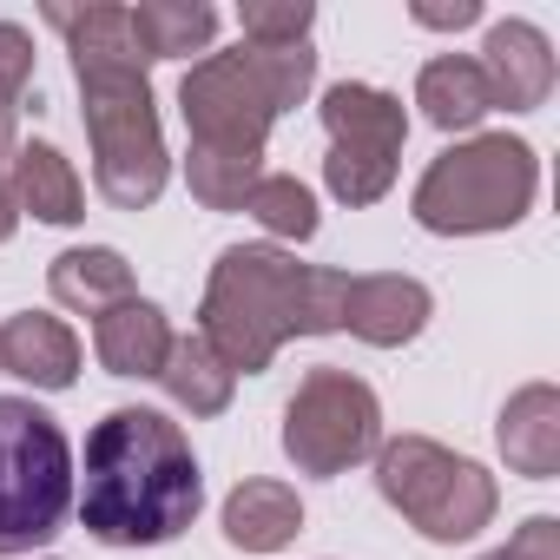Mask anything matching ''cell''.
Returning <instances> with one entry per match:
<instances>
[{"instance_id": "1", "label": "cell", "mask_w": 560, "mask_h": 560, "mask_svg": "<svg viewBox=\"0 0 560 560\" xmlns=\"http://www.w3.org/2000/svg\"><path fill=\"white\" fill-rule=\"evenodd\" d=\"M47 21L67 34L73 54V80L86 100V139H93V178L106 191V205L119 211H145L159 205L165 178H172V152H165V126L152 106V80H145V47L132 34L126 8H47Z\"/></svg>"}, {"instance_id": "2", "label": "cell", "mask_w": 560, "mask_h": 560, "mask_svg": "<svg viewBox=\"0 0 560 560\" xmlns=\"http://www.w3.org/2000/svg\"><path fill=\"white\" fill-rule=\"evenodd\" d=\"M73 508L106 547H165L205 508V475L191 435L165 409H113L86 435V468L73 475Z\"/></svg>"}, {"instance_id": "3", "label": "cell", "mask_w": 560, "mask_h": 560, "mask_svg": "<svg viewBox=\"0 0 560 560\" xmlns=\"http://www.w3.org/2000/svg\"><path fill=\"white\" fill-rule=\"evenodd\" d=\"M350 270L298 264L277 244H231L218 250L198 304V337L218 350L231 376H264L291 337L343 330Z\"/></svg>"}, {"instance_id": "4", "label": "cell", "mask_w": 560, "mask_h": 560, "mask_svg": "<svg viewBox=\"0 0 560 560\" xmlns=\"http://www.w3.org/2000/svg\"><path fill=\"white\" fill-rule=\"evenodd\" d=\"M317 86V54L311 40L298 47H231L205 54L178 80V113L191 132V152H224V159H264L270 126L291 106H304Z\"/></svg>"}, {"instance_id": "5", "label": "cell", "mask_w": 560, "mask_h": 560, "mask_svg": "<svg viewBox=\"0 0 560 560\" xmlns=\"http://www.w3.org/2000/svg\"><path fill=\"white\" fill-rule=\"evenodd\" d=\"M534 191H540L534 145L514 132H475V139H455L442 159H429L409 211L435 237H481V231L521 224L534 211Z\"/></svg>"}, {"instance_id": "6", "label": "cell", "mask_w": 560, "mask_h": 560, "mask_svg": "<svg viewBox=\"0 0 560 560\" xmlns=\"http://www.w3.org/2000/svg\"><path fill=\"white\" fill-rule=\"evenodd\" d=\"M73 514V442L27 402L0 396V560L47 547Z\"/></svg>"}, {"instance_id": "7", "label": "cell", "mask_w": 560, "mask_h": 560, "mask_svg": "<svg viewBox=\"0 0 560 560\" xmlns=\"http://www.w3.org/2000/svg\"><path fill=\"white\" fill-rule=\"evenodd\" d=\"M376 488H383V501H389L422 540H442V547L475 540V534L494 521V508H501L494 475H488L481 462H468V455L429 442V435H396V442H383V448H376Z\"/></svg>"}, {"instance_id": "8", "label": "cell", "mask_w": 560, "mask_h": 560, "mask_svg": "<svg viewBox=\"0 0 560 560\" xmlns=\"http://www.w3.org/2000/svg\"><path fill=\"white\" fill-rule=\"evenodd\" d=\"M376 448H383V402L363 376L324 363L284 402V455L298 462V475L330 481V475H350L357 462H370Z\"/></svg>"}, {"instance_id": "9", "label": "cell", "mask_w": 560, "mask_h": 560, "mask_svg": "<svg viewBox=\"0 0 560 560\" xmlns=\"http://www.w3.org/2000/svg\"><path fill=\"white\" fill-rule=\"evenodd\" d=\"M324 132H330V159H324V185L337 205H376L396 185V159L409 139V113L396 93L343 80L324 93Z\"/></svg>"}, {"instance_id": "10", "label": "cell", "mask_w": 560, "mask_h": 560, "mask_svg": "<svg viewBox=\"0 0 560 560\" xmlns=\"http://www.w3.org/2000/svg\"><path fill=\"white\" fill-rule=\"evenodd\" d=\"M475 67H481L488 100L501 113H534L553 93V47H547V34L534 21H494Z\"/></svg>"}, {"instance_id": "11", "label": "cell", "mask_w": 560, "mask_h": 560, "mask_svg": "<svg viewBox=\"0 0 560 560\" xmlns=\"http://www.w3.org/2000/svg\"><path fill=\"white\" fill-rule=\"evenodd\" d=\"M435 298L429 284H416V277L402 270H376V277H350V298H343V330L363 337L370 350H402L422 337Z\"/></svg>"}, {"instance_id": "12", "label": "cell", "mask_w": 560, "mask_h": 560, "mask_svg": "<svg viewBox=\"0 0 560 560\" xmlns=\"http://www.w3.org/2000/svg\"><path fill=\"white\" fill-rule=\"evenodd\" d=\"M0 370L34 383V389H73L80 376V337L47 317V311H21L0 324Z\"/></svg>"}, {"instance_id": "13", "label": "cell", "mask_w": 560, "mask_h": 560, "mask_svg": "<svg viewBox=\"0 0 560 560\" xmlns=\"http://www.w3.org/2000/svg\"><path fill=\"white\" fill-rule=\"evenodd\" d=\"M501 455L514 475L527 481H553L560 475V389L553 383H527L508 396L501 409V429H494Z\"/></svg>"}, {"instance_id": "14", "label": "cell", "mask_w": 560, "mask_h": 560, "mask_svg": "<svg viewBox=\"0 0 560 560\" xmlns=\"http://www.w3.org/2000/svg\"><path fill=\"white\" fill-rule=\"evenodd\" d=\"M165 350H172V324L159 304L145 298H126L119 311L93 317V357L106 363V376H126V383H145L165 370Z\"/></svg>"}, {"instance_id": "15", "label": "cell", "mask_w": 560, "mask_h": 560, "mask_svg": "<svg viewBox=\"0 0 560 560\" xmlns=\"http://www.w3.org/2000/svg\"><path fill=\"white\" fill-rule=\"evenodd\" d=\"M304 534V501L291 481H237L224 494V540L237 553H277Z\"/></svg>"}, {"instance_id": "16", "label": "cell", "mask_w": 560, "mask_h": 560, "mask_svg": "<svg viewBox=\"0 0 560 560\" xmlns=\"http://www.w3.org/2000/svg\"><path fill=\"white\" fill-rule=\"evenodd\" d=\"M47 291H54V304L80 311V317H106V311H119L126 298H139V291H132V264H126L113 244L60 250V257L47 264Z\"/></svg>"}, {"instance_id": "17", "label": "cell", "mask_w": 560, "mask_h": 560, "mask_svg": "<svg viewBox=\"0 0 560 560\" xmlns=\"http://www.w3.org/2000/svg\"><path fill=\"white\" fill-rule=\"evenodd\" d=\"M14 205L21 211H34L40 224H80L86 218V185H80V172H73V159L60 152V145H47V139H27V145H14Z\"/></svg>"}, {"instance_id": "18", "label": "cell", "mask_w": 560, "mask_h": 560, "mask_svg": "<svg viewBox=\"0 0 560 560\" xmlns=\"http://www.w3.org/2000/svg\"><path fill=\"white\" fill-rule=\"evenodd\" d=\"M416 106H422V119H429L435 132H475V126L494 113L488 80H481V67H475L468 54L429 60V67L416 73Z\"/></svg>"}, {"instance_id": "19", "label": "cell", "mask_w": 560, "mask_h": 560, "mask_svg": "<svg viewBox=\"0 0 560 560\" xmlns=\"http://www.w3.org/2000/svg\"><path fill=\"white\" fill-rule=\"evenodd\" d=\"M159 383H165V396H172L185 416H224V409H231V389H237V376L218 363V350H211L198 330H191V337H172Z\"/></svg>"}, {"instance_id": "20", "label": "cell", "mask_w": 560, "mask_h": 560, "mask_svg": "<svg viewBox=\"0 0 560 560\" xmlns=\"http://www.w3.org/2000/svg\"><path fill=\"white\" fill-rule=\"evenodd\" d=\"M132 14V34L145 47V60H185V54H205L211 34H218V14L205 0H139Z\"/></svg>"}, {"instance_id": "21", "label": "cell", "mask_w": 560, "mask_h": 560, "mask_svg": "<svg viewBox=\"0 0 560 560\" xmlns=\"http://www.w3.org/2000/svg\"><path fill=\"white\" fill-rule=\"evenodd\" d=\"M244 211H250L270 237H291V244L317 237V198H311V185L291 178V172H264V178L250 185Z\"/></svg>"}, {"instance_id": "22", "label": "cell", "mask_w": 560, "mask_h": 560, "mask_svg": "<svg viewBox=\"0 0 560 560\" xmlns=\"http://www.w3.org/2000/svg\"><path fill=\"white\" fill-rule=\"evenodd\" d=\"M311 21H317L311 0H244L237 8L244 47H298L311 34Z\"/></svg>"}, {"instance_id": "23", "label": "cell", "mask_w": 560, "mask_h": 560, "mask_svg": "<svg viewBox=\"0 0 560 560\" xmlns=\"http://www.w3.org/2000/svg\"><path fill=\"white\" fill-rule=\"evenodd\" d=\"M27 80H34V34L0 21V106H21Z\"/></svg>"}, {"instance_id": "24", "label": "cell", "mask_w": 560, "mask_h": 560, "mask_svg": "<svg viewBox=\"0 0 560 560\" xmlns=\"http://www.w3.org/2000/svg\"><path fill=\"white\" fill-rule=\"evenodd\" d=\"M481 560H560V521L553 514H534L508 534V547L481 553Z\"/></svg>"}, {"instance_id": "25", "label": "cell", "mask_w": 560, "mask_h": 560, "mask_svg": "<svg viewBox=\"0 0 560 560\" xmlns=\"http://www.w3.org/2000/svg\"><path fill=\"white\" fill-rule=\"evenodd\" d=\"M416 27H475L481 21V0H416Z\"/></svg>"}, {"instance_id": "26", "label": "cell", "mask_w": 560, "mask_h": 560, "mask_svg": "<svg viewBox=\"0 0 560 560\" xmlns=\"http://www.w3.org/2000/svg\"><path fill=\"white\" fill-rule=\"evenodd\" d=\"M14 224H21V205H14V191H8V178H0V244L14 237Z\"/></svg>"}, {"instance_id": "27", "label": "cell", "mask_w": 560, "mask_h": 560, "mask_svg": "<svg viewBox=\"0 0 560 560\" xmlns=\"http://www.w3.org/2000/svg\"><path fill=\"white\" fill-rule=\"evenodd\" d=\"M14 145H21L14 139V106H0V159H14Z\"/></svg>"}]
</instances>
